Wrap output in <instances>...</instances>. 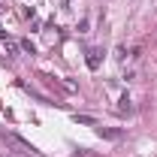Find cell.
I'll list each match as a JSON object with an SVG mask.
<instances>
[{
	"label": "cell",
	"instance_id": "6da1fadb",
	"mask_svg": "<svg viewBox=\"0 0 157 157\" xmlns=\"http://www.w3.org/2000/svg\"><path fill=\"white\" fill-rule=\"evenodd\" d=\"M0 45H3V52H6L9 58H18V48H21V42H15V39L9 36L6 30H0Z\"/></svg>",
	"mask_w": 157,
	"mask_h": 157
},
{
	"label": "cell",
	"instance_id": "7a4b0ae2",
	"mask_svg": "<svg viewBox=\"0 0 157 157\" xmlns=\"http://www.w3.org/2000/svg\"><path fill=\"white\" fill-rule=\"evenodd\" d=\"M3 139H6V142H9V145H15V148H18L21 154H30V151H33V145H27V142H24V139H18V136H12V133H3Z\"/></svg>",
	"mask_w": 157,
	"mask_h": 157
},
{
	"label": "cell",
	"instance_id": "5b68a950",
	"mask_svg": "<svg viewBox=\"0 0 157 157\" xmlns=\"http://www.w3.org/2000/svg\"><path fill=\"white\" fill-rule=\"evenodd\" d=\"M118 112H127V115H130V112H133V106H130V100H127V97L121 100V106H118Z\"/></svg>",
	"mask_w": 157,
	"mask_h": 157
},
{
	"label": "cell",
	"instance_id": "52a82bcc",
	"mask_svg": "<svg viewBox=\"0 0 157 157\" xmlns=\"http://www.w3.org/2000/svg\"><path fill=\"white\" fill-rule=\"evenodd\" d=\"M78 124H94V118H88V115H76Z\"/></svg>",
	"mask_w": 157,
	"mask_h": 157
},
{
	"label": "cell",
	"instance_id": "3957f363",
	"mask_svg": "<svg viewBox=\"0 0 157 157\" xmlns=\"http://www.w3.org/2000/svg\"><path fill=\"white\" fill-rule=\"evenodd\" d=\"M100 55H103L100 48H91V52H88V67H91V70H100Z\"/></svg>",
	"mask_w": 157,
	"mask_h": 157
},
{
	"label": "cell",
	"instance_id": "8992f818",
	"mask_svg": "<svg viewBox=\"0 0 157 157\" xmlns=\"http://www.w3.org/2000/svg\"><path fill=\"white\" fill-rule=\"evenodd\" d=\"M21 48H24V52H27V55H33V52H36V48H33V42H30V39H24V42H21Z\"/></svg>",
	"mask_w": 157,
	"mask_h": 157
},
{
	"label": "cell",
	"instance_id": "277c9868",
	"mask_svg": "<svg viewBox=\"0 0 157 157\" xmlns=\"http://www.w3.org/2000/svg\"><path fill=\"white\" fill-rule=\"evenodd\" d=\"M97 136H103V139H118L121 133H118V130H109V127H97Z\"/></svg>",
	"mask_w": 157,
	"mask_h": 157
}]
</instances>
